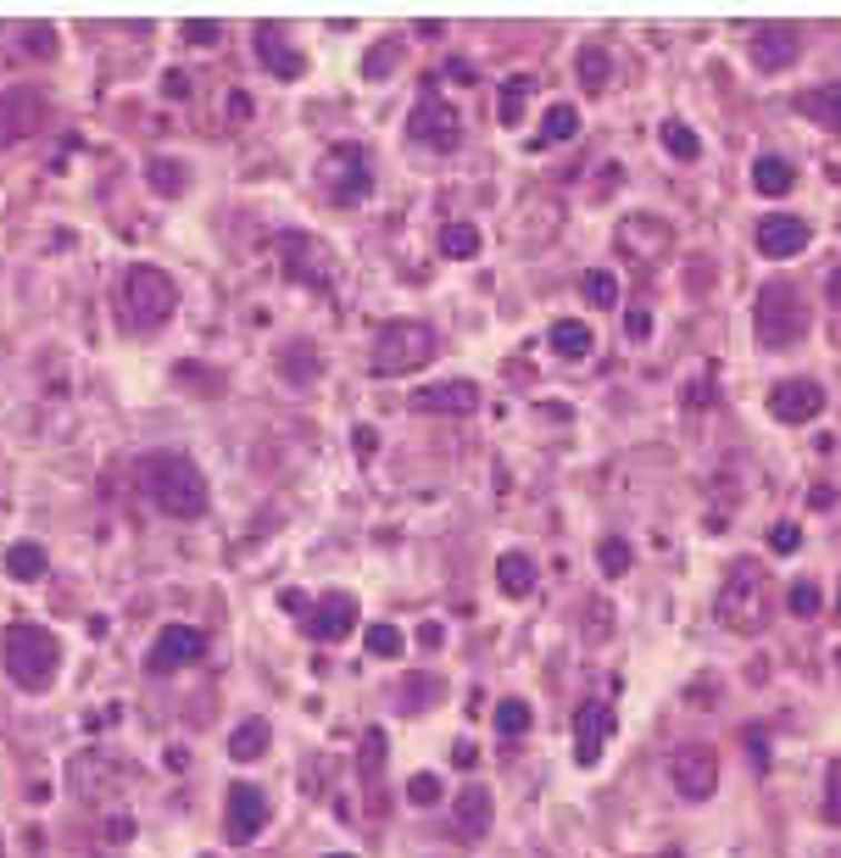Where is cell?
<instances>
[{
	"instance_id": "6da1fadb",
	"label": "cell",
	"mask_w": 841,
	"mask_h": 858,
	"mask_svg": "<svg viewBox=\"0 0 841 858\" xmlns=\"http://www.w3.org/2000/svg\"><path fill=\"white\" fill-rule=\"evenodd\" d=\"M140 491L157 513L168 519H201L207 513V475L184 458V452H151L140 463Z\"/></svg>"
},
{
	"instance_id": "7a4b0ae2",
	"label": "cell",
	"mask_w": 841,
	"mask_h": 858,
	"mask_svg": "<svg viewBox=\"0 0 841 858\" xmlns=\"http://www.w3.org/2000/svg\"><path fill=\"white\" fill-rule=\"evenodd\" d=\"M713 613H719L724 630H735V636H758V630L769 625V613H774V586H769L763 563L741 558V563L724 575V591H719Z\"/></svg>"
},
{
	"instance_id": "3957f363",
	"label": "cell",
	"mask_w": 841,
	"mask_h": 858,
	"mask_svg": "<svg viewBox=\"0 0 841 858\" xmlns=\"http://www.w3.org/2000/svg\"><path fill=\"white\" fill-rule=\"evenodd\" d=\"M752 323H758V346H763V351H791V346H802L813 312H808V301H802V290H797L791 279H769V285L758 290Z\"/></svg>"
},
{
	"instance_id": "277c9868",
	"label": "cell",
	"mask_w": 841,
	"mask_h": 858,
	"mask_svg": "<svg viewBox=\"0 0 841 858\" xmlns=\"http://www.w3.org/2000/svg\"><path fill=\"white\" fill-rule=\"evenodd\" d=\"M435 351H441V340H435L430 323L396 318V323H384V329L373 335V357H368V362H373V379H401V373H412V368H430Z\"/></svg>"
},
{
	"instance_id": "5b68a950",
	"label": "cell",
	"mask_w": 841,
	"mask_h": 858,
	"mask_svg": "<svg viewBox=\"0 0 841 858\" xmlns=\"http://www.w3.org/2000/svg\"><path fill=\"white\" fill-rule=\"evenodd\" d=\"M0 658H7V675H12L23 691H46V686L57 680L62 641H57L46 625H12L7 641H0Z\"/></svg>"
},
{
	"instance_id": "8992f818",
	"label": "cell",
	"mask_w": 841,
	"mask_h": 858,
	"mask_svg": "<svg viewBox=\"0 0 841 858\" xmlns=\"http://www.w3.org/2000/svg\"><path fill=\"white\" fill-rule=\"evenodd\" d=\"M118 307H123V318L134 329H157V323H168L179 312V285L157 262H134L123 273V285H118Z\"/></svg>"
},
{
	"instance_id": "52a82bcc",
	"label": "cell",
	"mask_w": 841,
	"mask_h": 858,
	"mask_svg": "<svg viewBox=\"0 0 841 858\" xmlns=\"http://www.w3.org/2000/svg\"><path fill=\"white\" fill-rule=\"evenodd\" d=\"M407 140L424 146V151H435V157L458 151L463 146V112H458V101H447V96L430 90L424 101L407 112Z\"/></svg>"
},
{
	"instance_id": "ba28073f",
	"label": "cell",
	"mask_w": 841,
	"mask_h": 858,
	"mask_svg": "<svg viewBox=\"0 0 841 858\" xmlns=\"http://www.w3.org/2000/svg\"><path fill=\"white\" fill-rule=\"evenodd\" d=\"M279 262H284V273L296 279V285H307V290H329L334 285V251L318 240V235H307V229H284L279 235Z\"/></svg>"
},
{
	"instance_id": "9c48e42d",
	"label": "cell",
	"mask_w": 841,
	"mask_h": 858,
	"mask_svg": "<svg viewBox=\"0 0 841 858\" xmlns=\"http://www.w3.org/2000/svg\"><path fill=\"white\" fill-rule=\"evenodd\" d=\"M318 184L334 207H357L368 190H373V168H368V151L362 146H334L318 168Z\"/></svg>"
},
{
	"instance_id": "30bf717a",
	"label": "cell",
	"mask_w": 841,
	"mask_h": 858,
	"mask_svg": "<svg viewBox=\"0 0 841 858\" xmlns=\"http://www.w3.org/2000/svg\"><path fill=\"white\" fill-rule=\"evenodd\" d=\"M46 118H51V107H46L40 90H0V151L40 134Z\"/></svg>"
},
{
	"instance_id": "8fae6325",
	"label": "cell",
	"mask_w": 841,
	"mask_h": 858,
	"mask_svg": "<svg viewBox=\"0 0 841 858\" xmlns=\"http://www.w3.org/2000/svg\"><path fill=\"white\" fill-rule=\"evenodd\" d=\"M262 825H268V797H262V786L234 780L229 797H223V836H229L234 847H246V841L262 836Z\"/></svg>"
},
{
	"instance_id": "7c38bea8",
	"label": "cell",
	"mask_w": 841,
	"mask_h": 858,
	"mask_svg": "<svg viewBox=\"0 0 841 858\" xmlns=\"http://www.w3.org/2000/svg\"><path fill=\"white\" fill-rule=\"evenodd\" d=\"M301 630H307L312 641H346V636L357 630V597H351V591H323L318 602H307Z\"/></svg>"
},
{
	"instance_id": "4fadbf2b",
	"label": "cell",
	"mask_w": 841,
	"mask_h": 858,
	"mask_svg": "<svg viewBox=\"0 0 841 858\" xmlns=\"http://www.w3.org/2000/svg\"><path fill=\"white\" fill-rule=\"evenodd\" d=\"M797 51H802V29H797V23H758L752 40H747V57H752L758 73H780V68H791Z\"/></svg>"
},
{
	"instance_id": "5bb4252c",
	"label": "cell",
	"mask_w": 841,
	"mask_h": 858,
	"mask_svg": "<svg viewBox=\"0 0 841 858\" xmlns=\"http://www.w3.org/2000/svg\"><path fill=\"white\" fill-rule=\"evenodd\" d=\"M669 780H674L680 797L708 802V797L719 791V758H713L708 747H680V752L669 758Z\"/></svg>"
},
{
	"instance_id": "9a60e30c",
	"label": "cell",
	"mask_w": 841,
	"mask_h": 858,
	"mask_svg": "<svg viewBox=\"0 0 841 858\" xmlns=\"http://www.w3.org/2000/svg\"><path fill=\"white\" fill-rule=\"evenodd\" d=\"M669 246H674V229H669L663 218L630 212V218L619 223V251H624L630 262H663V257H669Z\"/></svg>"
},
{
	"instance_id": "2e32d148",
	"label": "cell",
	"mask_w": 841,
	"mask_h": 858,
	"mask_svg": "<svg viewBox=\"0 0 841 858\" xmlns=\"http://www.w3.org/2000/svg\"><path fill=\"white\" fill-rule=\"evenodd\" d=\"M207 658V636L196 625H162L157 630V647H151V669L157 675H173V669H190Z\"/></svg>"
},
{
	"instance_id": "e0dca14e",
	"label": "cell",
	"mask_w": 841,
	"mask_h": 858,
	"mask_svg": "<svg viewBox=\"0 0 841 858\" xmlns=\"http://www.w3.org/2000/svg\"><path fill=\"white\" fill-rule=\"evenodd\" d=\"M613 725H619L613 702H602V697L580 702V714H574V758H580L585 769H591V764L602 758V747L613 741Z\"/></svg>"
},
{
	"instance_id": "ac0fdd59",
	"label": "cell",
	"mask_w": 841,
	"mask_h": 858,
	"mask_svg": "<svg viewBox=\"0 0 841 858\" xmlns=\"http://www.w3.org/2000/svg\"><path fill=\"white\" fill-rule=\"evenodd\" d=\"M412 412L469 418V412H480V385H474V379H441V385H424V390L412 396Z\"/></svg>"
},
{
	"instance_id": "d6986e66",
	"label": "cell",
	"mask_w": 841,
	"mask_h": 858,
	"mask_svg": "<svg viewBox=\"0 0 841 858\" xmlns=\"http://www.w3.org/2000/svg\"><path fill=\"white\" fill-rule=\"evenodd\" d=\"M808 240H813V229H808L802 218H791V212H769V218L758 223V251H763L769 262H791V257H802Z\"/></svg>"
},
{
	"instance_id": "ffe728a7",
	"label": "cell",
	"mask_w": 841,
	"mask_h": 858,
	"mask_svg": "<svg viewBox=\"0 0 841 858\" xmlns=\"http://www.w3.org/2000/svg\"><path fill=\"white\" fill-rule=\"evenodd\" d=\"M769 412H774L780 423H808V418L824 412V385H819V379H780V385L769 390Z\"/></svg>"
},
{
	"instance_id": "44dd1931",
	"label": "cell",
	"mask_w": 841,
	"mask_h": 858,
	"mask_svg": "<svg viewBox=\"0 0 841 858\" xmlns=\"http://www.w3.org/2000/svg\"><path fill=\"white\" fill-rule=\"evenodd\" d=\"M68 786H73V797H84V802H107V797L123 786V775H118L112 758H101V752H79V758L68 764Z\"/></svg>"
},
{
	"instance_id": "7402d4cb",
	"label": "cell",
	"mask_w": 841,
	"mask_h": 858,
	"mask_svg": "<svg viewBox=\"0 0 841 858\" xmlns=\"http://www.w3.org/2000/svg\"><path fill=\"white\" fill-rule=\"evenodd\" d=\"M257 57H262V68L273 73V79H301L307 73V57L296 51V40L284 34V23H257Z\"/></svg>"
},
{
	"instance_id": "603a6c76",
	"label": "cell",
	"mask_w": 841,
	"mask_h": 858,
	"mask_svg": "<svg viewBox=\"0 0 841 858\" xmlns=\"http://www.w3.org/2000/svg\"><path fill=\"white\" fill-rule=\"evenodd\" d=\"M491 814H497L491 786H480V780H474V786H463V791H458V819H452V825H458V836L480 841V836L491 830Z\"/></svg>"
},
{
	"instance_id": "cb8c5ba5",
	"label": "cell",
	"mask_w": 841,
	"mask_h": 858,
	"mask_svg": "<svg viewBox=\"0 0 841 858\" xmlns=\"http://www.w3.org/2000/svg\"><path fill=\"white\" fill-rule=\"evenodd\" d=\"M318 373H323V357H318V346H312V340H290V346L279 351V379H284V385L312 390V385H318Z\"/></svg>"
},
{
	"instance_id": "d4e9b609",
	"label": "cell",
	"mask_w": 841,
	"mask_h": 858,
	"mask_svg": "<svg viewBox=\"0 0 841 858\" xmlns=\"http://www.w3.org/2000/svg\"><path fill=\"white\" fill-rule=\"evenodd\" d=\"M791 184H797V168H791L785 157H758V162H752V190H758V196L780 201V196H791Z\"/></svg>"
},
{
	"instance_id": "484cf974",
	"label": "cell",
	"mask_w": 841,
	"mask_h": 858,
	"mask_svg": "<svg viewBox=\"0 0 841 858\" xmlns=\"http://www.w3.org/2000/svg\"><path fill=\"white\" fill-rule=\"evenodd\" d=\"M497 586H502V597H530L535 591V563L524 558V552H502L497 558Z\"/></svg>"
},
{
	"instance_id": "4316f807",
	"label": "cell",
	"mask_w": 841,
	"mask_h": 858,
	"mask_svg": "<svg viewBox=\"0 0 841 858\" xmlns=\"http://www.w3.org/2000/svg\"><path fill=\"white\" fill-rule=\"evenodd\" d=\"M797 107H802V118H813V123L841 134V84H819V90L797 96Z\"/></svg>"
},
{
	"instance_id": "83f0119b",
	"label": "cell",
	"mask_w": 841,
	"mask_h": 858,
	"mask_svg": "<svg viewBox=\"0 0 841 858\" xmlns=\"http://www.w3.org/2000/svg\"><path fill=\"white\" fill-rule=\"evenodd\" d=\"M530 96H535V79H530V73H513V79L502 84V107H497V118H502L508 129H519V123H524Z\"/></svg>"
},
{
	"instance_id": "f1b7e54d",
	"label": "cell",
	"mask_w": 841,
	"mask_h": 858,
	"mask_svg": "<svg viewBox=\"0 0 841 858\" xmlns=\"http://www.w3.org/2000/svg\"><path fill=\"white\" fill-rule=\"evenodd\" d=\"M574 134H580V112H574L569 101H558V107H547V118H541L535 151H541V146H558V140H574Z\"/></svg>"
},
{
	"instance_id": "f546056e",
	"label": "cell",
	"mask_w": 841,
	"mask_h": 858,
	"mask_svg": "<svg viewBox=\"0 0 841 858\" xmlns=\"http://www.w3.org/2000/svg\"><path fill=\"white\" fill-rule=\"evenodd\" d=\"M146 184L162 190V196H184V190H190V168L173 162V157H151V162H146Z\"/></svg>"
},
{
	"instance_id": "4dcf8cb0",
	"label": "cell",
	"mask_w": 841,
	"mask_h": 858,
	"mask_svg": "<svg viewBox=\"0 0 841 858\" xmlns=\"http://www.w3.org/2000/svg\"><path fill=\"white\" fill-rule=\"evenodd\" d=\"M591 323H574V318H558L552 323V351L558 357H591Z\"/></svg>"
},
{
	"instance_id": "1f68e13d",
	"label": "cell",
	"mask_w": 841,
	"mask_h": 858,
	"mask_svg": "<svg viewBox=\"0 0 841 858\" xmlns=\"http://www.w3.org/2000/svg\"><path fill=\"white\" fill-rule=\"evenodd\" d=\"M46 547H34V541H18V547H7V575L12 580H46Z\"/></svg>"
},
{
	"instance_id": "d6a6232c",
	"label": "cell",
	"mask_w": 841,
	"mask_h": 858,
	"mask_svg": "<svg viewBox=\"0 0 841 858\" xmlns=\"http://www.w3.org/2000/svg\"><path fill=\"white\" fill-rule=\"evenodd\" d=\"M268 741H273V730H268V719H246L234 736H229V758H262L268 752Z\"/></svg>"
},
{
	"instance_id": "836d02e7",
	"label": "cell",
	"mask_w": 841,
	"mask_h": 858,
	"mask_svg": "<svg viewBox=\"0 0 841 858\" xmlns=\"http://www.w3.org/2000/svg\"><path fill=\"white\" fill-rule=\"evenodd\" d=\"M658 134H663V146H669V157H674V162H697V157H702V140H697V129H691V123L669 118Z\"/></svg>"
},
{
	"instance_id": "e575fe53",
	"label": "cell",
	"mask_w": 841,
	"mask_h": 858,
	"mask_svg": "<svg viewBox=\"0 0 841 858\" xmlns=\"http://www.w3.org/2000/svg\"><path fill=\"white\" fill-rule=\"evenodd\" d=\"M441 251H447L452 262L480 257V229H474V223H447V229H441Z\"/></svg>"
},
{
	"instance_id": "d590c367",
	"label": "cell",
	"mask_w": 841,
	"mask_h": 858,
	"mask_svg": "<svg viewBox=\"0 0 841 858\" xmlns=\"http://www.w3.org/2000/svg\"><path fill=\"white\" fill-rule=\"evenodd\" d=\"M608 79H613V62H608V51H602V46H585V51H580V84L597 96V90H608Z\"/></svg>"
},
{
	"instance_id": "8d00e7d4",
	"label": "cell",
	"mask_w": 841,
	"mask_h": 858,
	"mask_svg": "<svg viewBox=\"0 0 841 858\" xmlns=\"http://www.w3.org/2000/svg\"><path fill=\"white\" fill-rule=\"evenodd\" d=\"M580 296H585L591 307H602V312H608V307H619V279H613L608 268H591V273L580 279Z\"/></svg>"
},
{
	"instance_id": "74e56055",
	"label": "cell",
	"mask_w": 841,
	"mask_h": 858,
	"mask_svg": "<svg viewBox=\"0 0 841 858\" xmlns=\"http://www.w3.org/2000/svg\"><path fill=\"white\" fill-rule=\"evenodd\" d=\"M597 563H602V575H608V580H624V575H630V563H635V552H630V541H624V536H608V541L597 547Z\"/></svg>"
},
{
	"instance_id": "f35d334b",
	"label": "cell",
	"mask_w": 841,
	"mask_h": 858,
	"mask_svg": "<svg viewBox=\"0 0 841 858\" xmlns=\"http://www.w3.org/2000/svg\"><path fill=\"white\" fill-rule=\"evenodd\" d=\"M530 719H535V714H530L524 697H502V702H497V730H502V736H524Z\"/></svg>"
},
{
	"instance_id": "ab89813d",
	"label": "cell",
	"mask_w": 841,
	"mask_h": 858,
	"mask_svg": "<svg viewBox=\"0 0 841 858\" xmlns=\"http://www.w3.org/2000/svg\"><path fill=\"white\" fill-rule=\"evenodd\" d=\"M785 608H791L797 619H813V613L824 608V597H819L813 580H791V586H785Z\"/></svg>"
},
{
	"instance_id": "60d3db41",
	"label": "cell",
	"mask_w": 841,
	"mask_h": 858,
	"mask_svg": "<svg viewBox=\"0 0 841 858\" xmlns=\"http://www.w3.org/2000/svg\"><path fill=\"white\" fill-rule=\"evenodd\" d=\"M368 652L373 658H401L407 652V636L396 625H368Z\"/></svg>"
},
{
	"instance_id": "b9f144b4",
	"label": "cell",
	"mask_w": 841,
	"mask_h": 858,
	"mask_svg": "<svg viewBox=\"0 0 841 858\" xmlns=\"http://www.w3.org/2000/svg\"><path fill=\"white\" fill-rule=\"evenodd\" d=\"M396 57H401V46H396V40L373 46V51L362 57V79H390V73H396Z\"/></svg>"
},
{
	"instance_id": "7bdbcfd3",
	"label": "cell",
	"mask_w": 841,
	"mask_h": 858,
	"mask_svg": "<svg viewBox=\"0 0 841 858\" xmlns=\"http://www.w3.org/2000/svg\"><path fill=\"white\" fill-rule=\"evenodd\" d=\"M819 814H824V825L841 830V758L824 769V802H819Z\"/></svg>"
},
{
	"instance_id": "ee69618b",
	"label": "cell",
	"mask_w": 841,
	"mask_h": 858,
	"mask_svg": "<svg viewBox=\"0 0 841 858\" xmlns=\"http://www.w3.org/2000/svg\"><path fill=\"white\" fill-rule=\"evenodd\" d=\"M12 40L18 46H34L40 57H57V29L51 23H23V29H12Z\"/></svg>"
},
{
	"instance_id": "f6af8a7d",
	"label": "cell",
	"mask_w": 841,
	"mask_h": 858,
	"mask_svg": "<svg viewBox=\"0 0 841 858\" xmlns=\"http://www.w3.org/2000/svg\"><path fill=\"white\" fill-rule=\"evenodd\" d=\"M379 764H384V736H379V730H368V736H362V758H357V775L373 786V780H379Z\"/></svg>"
},
{
	"instance_id": "bcb514c9",
	"label": "cell",
	"mask_w": 841,
	"mask_h": 858,
	"mask_svg": "<svg viewBox=\"0 0 841 858\" xmlns=\"http://www.w3.org/2000/svg\"><path fill=\"white\" fill-rule=\"evenodd\" d=\"M407 802H418V808L441 802V775H412V780H407Z\"/></svg>"
},
{
	"instance_id": "7dc6e473",
	"label": "cell",
	"mask_w": 841,
	"mask_h": 858,
	"mask_svg": "<svg viewBox=\"0 0 841 858\" xmlns=\"http://www.w3.org/2000/svg\"><path fill=\"white\" fill-rule=\"evenodd\" d=\"M624 335H630V340H647V335H652V307H630V312H624Z\"/></svg>"
},
{
	"instance_id": "c3c4849f",
	"label": "cell",
	"mask_w": 841,
	"mask_h": 858,
	"mask_svg": "<svg viewBox=\"0 0 841 858\" xmlns=\"http://www.w3.org/2000/svg\"><path fill=\"white\" fill-rule=\"evenodd\" d=\"M797 541H802V530H797V525H774V530H769V547H774L780 558H791V552H797Z\"/></svg>"
},
{
	"instance_id": "681fc988",
	"label": "cell",
	"mask_w": 841,
	"mask_h": 858,
	"mask_svg": "<svg viewBox=\"0 0 841 858\" xmlns=\"http://www.w3.org/2000/svg\"><path fill=\"white\" fill-rule=\"evenodd\" d=\"M184 40H190V46H218L223 29H218V23H184Z\"/></svg>"
},
{
	"instance_id": "f907efd6",
	"label": "cell",
	"mask_w": 841,
	"mask_h": 858,
	"mask_svg": "<svg viewBox=\"0 0 841 858\" xmlns=\"http://www.w3.org/2000/svg\"><path fill=\"white\" fill-rule=\"evenodd\" d=\"M251 112H257L251 96L246 90H229V123H251Z\"/></svg>"
},
{
	"instance_id": "816d5d0a",
	"label": "cell",
	"mask_w": 841,
	"mask_h": 858,
	"mask_svg": "<svg viewBox=\"0 0 841 858\" xmlns=\"http://www.w3.org/2000/svg\"><path fill=\"white\" fill-rule=\"evenodd\" d=\"M708 401H713V379L702 373V379H697V390L685 385V407H708Z\"/></svg>"
},
{
	"instance_id": "f5cc1de1",
	"label": "cell",
	"mask_w": 841,
	"mask_h": 858,
	"mask_svg": "<svg viewBox=\"0 0 841 858\" xmlns=\"http://www.w3.org/2000/svg\"><path fill=\"white\" fill-rule=\"evenodd\" d=\"M441 697V686H435V675H430V686H412L407 691V708H418V702H435Z\"/></svg>"
},
{
	"instance_id": "db71d44e",
	"label": "cell",
	"mask_w": 841,
	"mask_h": 858,
	"mask_svg": "<svg viewBox=\"0 0 841 858\" xmlns=\"http://www.w3.org/2000/svg\"><path fill=\"white\" fill-rule=\"evenodd\" d=\"M162 90H168L173 101H184V96H190V79H184V73H168V79H162Z\"/></svg>"
},
{
	"instance_id": "11a10c76",
	"label": "cell",
	"mask_w": 841,
	"mask_h": 858,
	"mask_svg": "<svg viewBox=\"0 0 841 858\" xmlns=\"http://www.w3.org/2000/svg\"><path fill=\"white\" fill-rule=\"evenodd\" d=\"M351 441H357V452H373V447H379V429H368V423H362Z\"/></svg>"
},
{
	"instance_id": "9f6ffc18",
	"label": "cell",
	"mask_w": 841,
	"mask_h": 858,
	"mask_svg": "<svg viewBox=\"0 0 841 858\" xmlns=\"http://www.w3.org/2000/svg\"><path fill=\"white\" fill-rule=\"evenodd\" d=\"M447 79H458V84H474V68H469V62H447Z\"/></svg>"
},
{
	"instance_id": "6f0895ef",
	"label": "cell",
	"mask_w": 841,
	"mask_h": 858,
	"mask_svg": "<svg viewBox=\"0 0 841 858\" xmlns=\"http://www.w3.org/2000/svg\"><path fill=\"white\" fill-rule=\"evenodd\" d=\"M418 636H424V647H441V641H447V630H441V625H424Z\"/></svg>"
},
{
	"instance_id": "680465c9",
	"label": "cell",
	"mask_w": 841,
	"mask_h": 858,
	"mask_svg": "<svg viewBox=\"0 0 841 858\" xmlns=\"http://www.w3.org/2000/svg\"><path fill=\"white\" fill-rule=\"evenodd\" d=\"M663 858H685V852H680V847H669V852H663Z\"/></svg>"
},
{
	"instance_id": "91938a15",
	"label": "cell",
	"mask_w": 841,
	"mask_h": 858,
	"mask_svg": "<svg viewBox=\"0 0 841 858\" xmlns=\"http://www.w3.org/2000/svg\"><path fill=\"white\" fill-rule=\"evenodd\" d=\"M334 858H351V852H334Z\"/></svg>"
},
{
	"instance_id": "94428289",
	"label": "cell",
	"mask_w": 841,
	"mask_h": 858,
	"mask_svg": "<svg viewBox=\"0 0 841 858\" xmlns=\"http://www.w3.org/2000/svg\"><path fill=\"white\" fill-rule=\"evenodd\" d=\"M835 613H841V597H835Z\"/></svg>"
}]
</instances>
